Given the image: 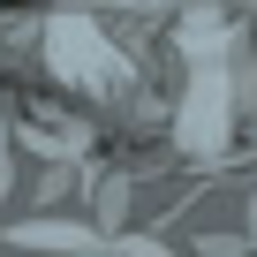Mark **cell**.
I'll use <instances>...</instances> for the list:
<instances>
[]
</instances>
